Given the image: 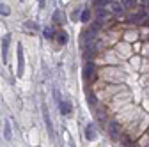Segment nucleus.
Listing matches in <instances>:
<instances>
[{
    "instance_id": "1",
    "label": "nucleus",
    "mask_w": 149,
    "mask_h": 147,
    "mask_svg": "<svg viewBox=\"0 0 149 147\" xmlns=\"http://www.w3.org/2000/svg\"><path fill=\"white\" fill-rule=\"evenodd\" d=\"M23 71H25V59H23V46L18 44V76H23Z\"/></svg>"
},
{
    "instance_id": "2",
    "label": "nucleus",
    "mask_w": 149,
    "mask_h": 147,
    "mask_svg": "<svg viewBox=\"0 0 149 147\" xmlns=\"http://www.w3.org/2000/svg\"><path fill=\"white\" fill-rule=\"evenodd\" d=\"M41 110H43V119H45V124H46V131H48V135H53V126H52V119H50L46 105H43Z\"/></svg>"
},
{
    "instance_id": "3",
    "label": "nucleus",
    "mask_w": 149,
    "mask_h": 147,
    "mask_svg": "<svg viewBox=\"0 0 149 147\" xmlns=\"http://www.w3.org/2000/svg\"><path fill=\"white\" fill-rule=\"evenodd\" d=\"M59 110H61L62 115H69L73 112V106H71V103L68 99H64V101H59Z\"/></svg>"
},
{
    "instance_id": "4",
    "label": "nucleus",
    "mask_w": 149,
    "mask_h": 147,
    "mask_svg": "<svg viewBox=\"0 0 149 147\" xmlns=\"http://www.w3.org/2000/svg\"><path fill=\"white\" fill-rule=\"evenodd\" d=\"M110 9H112V12L117 14V16H123V12H124L123 4H121V2H117V0H110Z\"/></svg>"
},
{
    "instance_id": "5",
    "label": "nucleus",
    "mask_w": 149,
    "mask_h": 147,
    "mask_svg": "<svg viewBox=\"0 0 149 147\" xmlns=\"http://www.w3.org/2000/svg\"><path fill=\"white\" fill-rule=\"evenodd\" d=\"M9 43H11V35H6L2 39V59L4 62H7V50H9Z\"/></svg>"
},
{
    "instance_id": "6",
    "label": "nucleus",
    "mask_w": 149,
    "mask_h": 147,
    "mask_svg": "<svg viewBox=\"0 0 149 147\" xmlns=\"http://www.w3.org/2000/svg\"><path fill=\"white\" fill-rule=\"evenodd\" d=\"M146 20H147V14L146 12H137V14H132L130 23H144Z\"/></svg>"
},
{
    "instance_id": "7",
    "label": "nucleus",
    "mask_w": 149,
    "mask_h": 147,
    "mask_svg": "<svg viewBox=\"0 0 149 147\" xmlns=\"http://www.w3.org/2000/svg\"><path fill=\"white\" fill-rule=\"evenodd\" d=\"M92 75H94V62H87L85 67H84V78H91Z\"/></svg>"
},
{
    "instance_id": "8",
    "label": "nucleus",
    "mask_w": 149,
    "mask_h": 147,
    "mask_svg": "<svg viewBox=\"0 0 149 147\" xmlns=\"http://www.w3.org/2000/svg\"><path fill=\"white\" fill-rule=\"evenodd\" d=\"M85 138H87V140H94V138H96L94 124H87V128H85Z\"/></svg>"
},
{
    "instance_id": "9",
    "label": "nucleus",
    "mask_w": 149,
    "mask_h": 147,
    "mask_svg": "<svg viewBox=\"0 0 149 147\" xmlns=\"http://www.w3.org/2000/svg\"><path fill=\"white\" fill-rule=\"evenodd\" d=\"M108 131H110V137H117V122H114V121H112V122H108Z\"/></svg>"
},
{
    "instance_id": "10",
    "label": "nucleus",
    "mask_w": 149,
    "mask_h": 147,
    "mask_svg": "<svg viewBox=\"0 0 149 147\" xmlns=\"http://www.w3.org/2000/svg\"><path fill=\"white\" fill-rule=\"evenodd\" d=\"M121 4L124 9H133L137 7V0H121Z\"/></svg>"
},
{
    "instance_id": "11",
    "label": "nucleus",
    "mask_w": 149,
    "mask_h": 147,
    "mask_svg": "<svg viewBox=\"0 0 149 147\" xmlns=\"http://www.w3.org/2000/svg\"><path fill=\"white\" fill-rule=\"evenodd\" d=\"M68 39H69V37H68V34H66L64 30H62V32H59V35H57V43H59V44H66V43H68Z\"/></svg>"
},
{
    "instance_id": "12",
    "label": "nucleus",
    "mask_w": 149,
    "mask_h": 147,
    "mask_svg": "<svg viewBox=\"0 0 149 147\" xmlns=\"http://www.w3.org/2000/svg\"><path fill=\"white\" fill-rule=\"evenodd\" d=\"M43 35H45L46 39H53V37H55V32H53L52 27H46V28L43 30Z\"/></svg>"
},
{
    "instance_id": "13",
    "label": "nucleus",
    "mask_w": 149,
    "mask_h": 147,
    "mask_svg": "<svg viewBox=\"0 0 149 147\" xmlns=\"http://www.w3.org/2000/svg\"><path fill=\"white\" fill-rule=\"evenodd\" d=\"M80 20H82L84 23H87V21L91 20V11H89V9H84V11H82V14H80Z\"/></svg>"
},
{
    "instance_id": "14",
    "label": "nucleus",
    "mask_w": 149,
    "mask_h": 147,
    "mask_svg": "<svg viewBox=\"0 0 149 147\" xmlns=\"http://www.w3.org/2000/svg\"><path fill=\"white\" fill-rule=\"evenodd\" d=\"M53 21L55 23H62V12L61 11H55L53 12Z\"/></svg>"
},
{
    "instance_id": "15",
    "label": "nucleus",
    "mask_w": 149,
    "mask_h": 147,
    "mask_svg": "<svg viewBox=\"0 0 149 147\" xmlns=\"http://www.w3.org/2000/svg\"><path fill=\"white\" fill-rule=\"evenodd\" d=\"M4 137H6V140H11V126H9V122H6V128H4Z\"/></svg>"
},
{
    "instance_id": "16",
    "label": "nucleus",
    "mask_w": 149,
    "mask_h": 147,
    "mask_svg": "<svg viewBox=\"0 0 149 147\" xmlns=\"http://www.w3.org/2000/svg\"><path fill=\"white\" fill-rule=\"evenodd\" d=\"M9 7L7 6H4V4H0V14H2V16H9Z\"/></svg>"
},
{
    "instance_id": "17",
    "label": "nucleus",
    "mask_w": 149,
    "mask_h": 147,
    "mask_svg": "<svg viewBox=\"0 0 149 147\" xmlns=\"http://www.w3.org/2000/svg\"><path fill=\"white\" fill-rule=\"evenodd\" d=\"M110 0H94V6L96 7H103V6H108Z\"/></svg>"
},
{
    "instance_id": "18",
    "label": "nucleus",
    "mask_w": 149,
    "mask_h": 147,
    "mask_svg": "<svg viewBox=\"0 0 149 147\" xmlns=\"http://www.w3.org/2000/svg\"><path fill=\"white\" fill-rule=\"evenodd\" d=\"M105 18H107V11L103 7H100V11H98V20H105Z\"/></svg>"
},
{
    "instance_id": "19",
    "label": "nucleus",
    "mask_w": 149,
    "mask_h": 147,
    "mask_svg": "<svg viewBox=\"0 0 149 147\" xmlns=\"http://www.w3.org/2000/svg\"><path fill=\"white\" fill-rule=\"evenodd\" d=\"M78 20H80V12L74 11V12L71 14V21H78Z\"/></svg>"
},
{
    "instance_id": "20",
    "label": "nucleus",
    "mask_w": 149,
    "mask_h": 147,
    "mask_svg": "<svg viewBox=\"0 0 149 147\" xmlns=\"http://www.w3.org/2000/svg\"><path fill=\"white\" fill-rule=\"evenodd\" d=\"M25 27L27 28H39V27H37L36 23H32V21H25Z\"/></svg>"
},
{
    "instance_id": "21",
    "label": "nucleus",
    "mask_w": 149,
    "mask_h": 147,
    "mask_svg": "<svg viewBox=\"0 0 149 147\" xmlns=\"http://www.w3.org/2000/svg\"><path fill=\"white\" fill-rule=\"evenodd\" d=\"M89 105H91V106H94V105H96V98H92L91 92H89Z\"/></svg>"
},
{
    "instance_id": "22",
    "label": "nucleus",
    "mask_w": 149,
    "mask_h": 147,
    "mask_svg": "<svg viewBox=\"0 0 149 147\" xmlns=\"http://www.w3.org/2000/svg\"><path fill=\"white\" fill-rule=\"evenodd\" d=\"M37 2H39V7H41V9L45 7V0H37Z\"/></svg>"
},
{
    "instance_id": "23",
    "label": "nucleus",
    "mask_w": 149,
    "mask_h": 147,
    "mask_svg": "<svg viewBox=\"0 0 149 147\" xmlns=\"http://www.w3.org/2000/svg\"><path fill=\"white\" fill-rule=\"evenodd\" d=\"M20 2H23V0H20Z\"/></svg>"
}]
</instances>
